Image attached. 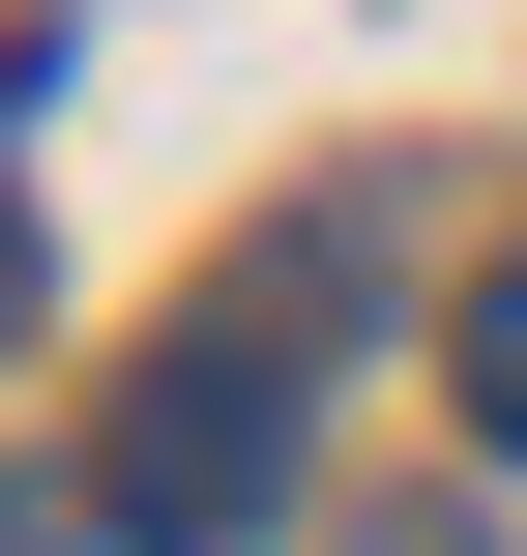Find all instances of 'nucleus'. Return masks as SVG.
Instances as JSON below:
<instances>
[{"label":"nucleus","instance_id":"nucleus-1","mask_svg":"<svg viewBox=\"0 0 527 556\" xmlns=\"http://www.w3.org/2000/svg\"><path fill=\"white\" fill-rule=\"evenodd\" d=\"M352 264H381V205H323L264 293H176V352H147V381H117V440H88V498H117L147 556H235L264 498H293V352H323V293H352Z\"/></svg>","mask_w":527,"mask_h":556},{"label":"nucleus","instance_id":"nucleus-2","mask_svg":"<svg viewBox=\"0 0 527 556\" xmlns=\"http://www.w3.org/2000/svg\"><path fill=\"white\" fill-rule=\"evenodd\" d=\"M440 410H469V440H499V469H527V235H499V264H469V323H440Z\"/></svg>","mask_w":527,"mask_h":556},{"label":"nucleus","instance_id":"nucleus-3","mask_svg":"<svg viewBox=\"0 0 527 556\" xmlns=\"http://www.w3.org/2000/svg\"><path fill=\"white\" fill-rule=\"evenodd\" d=\"M0 556H147V528H117V498H0Z\"/></svg>","mask_w":527,"mask_h":556},{"label":"nucleus","instance_id":"nucleus-4","mask_svg":"<svg viewBox=\"0 0 527 556\" xmlns=\"http://www.w3.org/2000/svg\"><path fill=\"white\" fill-rule=\"evenodd\" d=\"M0 323H29V205H0Z\"/></svg>","mask_w":527,"mask_h":556}]
</instances>
